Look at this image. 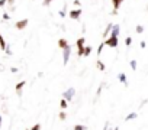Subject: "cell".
Listing matches in <instances>:
<instances>
[{"label": "cell", "instance_id": "5bb4252c", "mask_svg": "<svg viewBox=\"0 0 148 130\" xmlns=\"http://www.w3.org/2000/svg\"><path fill=\"white\" fill-rule=\"evenodd\" d=\"M6 46H8V45H6V42H5V39H3L2 33H0V49H3V51H5V49H6Z\"/></svg>", "mask_w": 148, "mask_h": 130}, {"label": "cell", "instance_id": "7402d4cb", "mask_svg": "<svg viewBox=\"0 0 148 130\" xmlns=\"http://www.w3.org/2000/svg\"><path fill=\"white\" fill-rule=\"evenodd\" d=\"M58 117H60V120H65V118H67V114H65V113H64V111H61V113H60V116H58Z\"/></svg>", "mask_w": 148, "mask_h": 130}, {"label": "cell", "instance_id": "ac0fdd59", "mask_svg": "<svg viewBox=\"0 0 148 130\" xmlns=\"http://www.w3.org/2000/svg\"><path fill=\"white\" fill-rule=\"evenodd\" d=\"M74 130H86V126H83V124H76V126H74Z\"/></svg>", "mask_w": 148, "mask_h": 130}, {"label": "cell", "instance_id": "4dcf8cb0", "mask_svg": "<svg viewBox=\"0 0 148 130\" xmlns=\"http://www.w3.org/2000/svg\"><path fill=\"white\" fill-rule=\"evenodd\" d=\"M3 19H6V20H8V19H9V15H8V13H5V15H3Z\"/></svg>", "mask_w": 148, "mask_h": 130}, {"label": "cell", "instance_id": "7c38bea8", "mask_svg": "<svg viewBox=\"0 0 148 130\" xmlns=\"http://www.w3.org/2000/svg\"><path fill=\"white\" fill-rule=\"evenodd\" d=\"M68 45V42H67V39H64V38H61V39H58V46L61 48V49H64L65 46Z\"/></svg>", "mask_w": 148, "mask_h": 130}, {"label": "cell", "instance_id": "30bf717a", "mask_svg": "<svg viewBox=\"0 0 148 130\" xmlns=\"http://www.w3.org/2000/svg\"><path fill=\"white\" fill-rule=\"evenodd\" d=\"M118 78H119V81L125 85V87H128V81H126V75L123 74V72H121L119 75H118Z\"/></svg>", "mask_w": 148, "mask_h": 130}, {"label": "cell", "instance_id": "8992f818", "mask_svg": "<svg viewBox=\"0 0 148 130\" xmlns=\"http://www.w3.org/2000/svg\"><path fill=\"white\" fill-rule=\"evenodd\" d=\"M28 22H29L28 19H23V20H18L15 26H16V29H18V30H22V29H25V28L28 26Z\"/></svg>", "mask_w": 148, "mask_h": 130}, {"label": "cell", "instance_id": "484cf974", "mask_svg": "<svg viewBox=\"0 0 148 130\" xmlns=\"http://www.w3.org/2000/svg\"><path fill=\"white\" fill-rule=\"evenodd\" d=\"M5 5H6V0H0V7L5 6Z\"/></svg>", "mask_w": 148, "mask_h": 130}, {"label": "cell", "instance_id": "2e32d148", "mask_svg": "<svg viewBox=\"0 0 148 130\" xmlns=\"http://www.w3.org/2000/svg\"><path fill=\"white\" fill-rule=\"evenodd\" d=\"M60 107H61L62 110H65V108L68 107V101H67L65 98H62V100H61V103H60Z\"/></svg>", "mask_w": 148, "mask_h": 130}, {"label": "cell", "instance_id": "ffe728a7", "mask_svg": "<svg viewBox=\"0 0 148 130\" xmlns=\"http://www.w3.org/2000/svg\"><path fill=\"white\" fill-rule=\"evenodd\" d=\"M131 68H132L134 71L136 70V61H135V59H132V61H131Z\"/></svg>", "mask_w": 148, "mask_h": 130}, {"label": "cell", "instance_id": "83f0119b", "mask_svg": "<svg viewBox=\"0 0 148 130\" xmlns=\"http://www.w3.org/2000/svg\"><path fill=\"white\" fill-rule=\"evenodd\" d=\"M74 5H76V6H80V0H74Z\"/></svg>", "mask_w": 148, "mask_h": 130}, {"label": "cell", "instance_id": "4fadbf2b", "mask_svg": "<svg viewBox=\"0 0 148 130\" xmlns=\"http://www.w3.org/2000/svg\"><path fill=\"white\" fill-rule=\"evenodd\" d=\"M136 117H138V113H131V114H128V116L125 117V120L129 121V120H135Z\"/></svg>", "mask_w": 148, "mask_h": 130}, {"label": "cell", "instance_id": "ba28073f", "mask_svg": "<svg viewBox=\"0 0 148 130\" xmlns=\"http://www.w3.org/2000/svg\"><path fill=\"white\" fill-rule=\"evenodd\" d=\"M119 32H121V26L119 25H113L112 26V30H110V36H119Z\"/></svg>", "mask_w": 148, "mask_h": 130}, {"label": "cell", "instance_id": "9a60e30c", "mask_svg": "<svg viewBox=\"0 0 148 130\" xmlns=\"http://www.w3.org/2000/svg\"><path fill=\"white\" fill-rule=\"evenodd\" d=\"M92 53V46H84V52H83V56H89Z\"/></svg>", "mask_w": 148, "mask_h": 130}, {"label": "cell", "instance_id": "4316f807", "mask_svg": "<svg viewBox=\"0 0 148 130\" xmlns=\"http://www.w3.org/2000/svg\"><path fill=\"white\" fill-rule=\"evenodd\" d=\"M60 16L64 18V16H65V10H61V12H60Z\"/></svg>", "mask_w": 148, "mask_h": 130}, {"label": "cell", "instance_id": "f1b7e54d", "mask_svg": "<svg viewBox=\"0 0 148 130\" xmlns=\"http://www.w3.org/2000/svg\"><path fill=\"white\" fill-rule=\"evenodd\" d=\"M6 3H9V5H13V3H15V0H6Z\"/></svg>", "mask_w": 148, "mask_h": 130}, {"label": "cell", "instance_id": "8fae6325", "mask_svg": "<svg viewBox=\"0 0 148 130\" xmlns=\"http://www.w3.org/2000/svg\"><path fill=\"white\" fill-rule=\"evenodd\" d=\"M112 23H109L108 26H106V29H105V32H103V38H108L109 35H110V30H112Z\"/></svg>", "mask_w": 148, "mask_h": 130}, {"label": "cell", "instance_id": "52a82bcc", "mask_svg": "<svg viewBox=\"0 0 148 130\" xmlns=\"http://www.w3.org/2000/svg\"><path fill=\"white\" fill-rule=\"evenodd\" d=\"M122 3H123V0H112V5H113V12H112V15H116V13H118V9L121 7Z\"/></svg>", "mask_w": 148, "mask_h": 130}, {"label": "cell", "instance_id": "cb8c5ba5", "mask_svg": "<svg viewBox=\"0 0 148 130\" xmlns=\"http://www.w3.org/2000/svg\"><path fill=\"white\" fill-rule=\"evenodd\" d=\"M51 2H52V0H44L42 5H44V6H49V5H51Z\"/></svg>", "mask_w": 148, "mask_h": 130}, {"label": "cell", "instance_id": "9c48e42d", "mask_svg": "<svg viewBox=\"0 0 148 130\" xmlns=\"http://www.w3.org/2000/svg\"><path fill=\"white\" fill-rule=\"evenodd\" d=\"M25 84H26V81H21V83H18V84H16V93H18L19 95L22 94V88L25 87Z\"/></svg>", "mask_w": 148, "mask_h": 130}, {"label": "cell", "instance_id": "1f68e13d", "mask_svg": "<svg viewBox=\"0 0 148 130\" xmlns=\"http://www.w3.org/2000/svg\"><path fill=\"white\" fill-rule=\"evenodd\" d=\"M108 129H109V123H106V124H105V127H103V130H108Z\"/></svg>", "mask_w": 148, "mask_h": 130}, {"label": "cell", "instance_id": "d4e9b609", "mask_svg": "<svg viewBox=\"0 0 148 130\" xmlns=\"http://www.w3.org/2000/svg\"><path fill=\"white\" fill-rule=\"evenodd\" d=\"M31 130H41V124H35V126H32Z\"/></svg>", "mask_w": 148, "mask_h": 130}, {"label": "cell", "instance_id": "d6a6232c", "mask_svg": "<svg viewBox=\"0 0 148 130\" xmlns=\"http://www.w3.org/2000/svg\"><path fill=\"white\" fill-rule=\"evenodd\" d=\"M0 127H2V116H0Z\"/></svg>", "mask_w": 148, "mask_h": 130}, {"label": "cell", "instance_id": "d6986e66", "mask_svg": "<svg viewBox=\"0 0 148 130\" xmlns=\"http://www.w3.org/2000/svg\"><path fill=\"white\" fill-rule=\"evenodd\" d=\"M103 48H105V42H102V43L99 45V48H97V55H100V53H102Z\"/></svg>", "mask_w": 148, "mask_h": 130}, {"label": "cell", "instance_id": "6da1fadb", "mask_svg": "<svg viewBox=\"0 0 148 130\" xmlns=\"http://www.w3.org/2000/svg\"><path fill=\"white\" fill-rule=\"evenodd\" d=\"M70 53H71V46H70V45H67V46L62 49V64H64V65H67V64H68Z\"/></svg>", "mask_w": 148, "mask_h": 130}, {"label": "cell", "instance_id": "603a6c76", "mask_svg": "<svg viewBox=\"0 0 148 130\" xmlns=\"http://www.w3.org/2000/svg\"><path fill=\"white\" fill-rule=\"evenodd\" d=\"M131 42H132V38H131V36H128V38L125 39V43H126V46H129V45H131Z\"/></svg>", "mask_w": 148, "mask_h": 130}, {"label": "cell", "instance_id": "44dd1931", "mask_svg": "<svg viewBox=\"0 0 148 130\" xmlns=\"http://www.w3.org/2000/svg\"><path fill=\"white\" fill-rule=\"evenodd\" d=\"M142 32H144V26L138 25V26H136V33H142Z\"/></svg>", "mask_w": 148, "mask_h": 130}, {"label": "cell", "instance_id": "5b68a950", "mask_svg": "<svg viewBox=\"0 0 148 130\" xmlns=\"http://www.w3.org/2000/svg\"><path fill=\"white\" fill-rule=\"evenodd\" d=\"M74 94H76V90H74V88H68L67 91H64V98L67 100V101H71V98L74 97Z\"/></svg>", "mask_w": 148, "mask_h": 130}, {"label": "cell", "instance_id": "f546056e", "mask_svg": "<svg viewBox=\"0 0 148 130\" xmlns=\"http://www.w3.org/2000/svg\"><path fill=\"white\" fill-rule=\"evenodd\" d=\"M145 46H147V43H145V42H144V41H142V42H141V48H142V49H144V48H145Z\"/></svg>", "mask_w": 148, "mask_h": 130}, {"label": "cell", "instance_id": "e0dca14e", "mask_svg": "<svg viewBox=\"0 0 148 130\" xmlns=\"http://www.w3.org/2000/svg\"><path fill=\"white\" fill-rule=\"evenodd\" d=\"M96 65H97V70H100V71H105V68H106V67H105V64H103L102 61H97Z\"/></svg>", "mask_w": 148, "mask_h": 130}, {"label": "cell", "instance_id": "3957f363", "mask_svg": "<svg viewBox=\"0 0 148 130\" xmlns=\"http://www.w3.org/2000/svg\"><path fill=\"white\" fill-rule=\"evenodd\" d=\"M84 42H86V39H84L83 36L77 39V42H76V45H77V48H79L77 55H83V52H84Z\"/></svg>", "mask_w": 148, "mask_h": 130}, {"label": "cell", "instance_id": "e575fe53", "mask_svg": "<svg viewBox=\"0 0 148 130\" xmlns=\"http://www.w3.org/2000/svg\"><path fill=\"white\" fill-rule=\"evenodd\" d=\"M26 130H31V129H26Z\"/></svg>", "mask_w": 148, "mask_h": 130}, {"label": "cell", "instance_id": "7a4b0ae2", "mask_svg": "<svg viewBox=\"0 0 148 130\" xmlns=\"http://www.w3.org/2000/svg\"><path fill=\"white\" fill-rule=\"evenodd\" d=\"M105 46L116 48V46H118V38H116V36H109V38L105 41Z\"/></svg>", "mask_w": 148, "mask_h": 130}, {"label": "cell", "instance_id": "277c9868", "mask_svg": "<svg viewBox=\"0 0 148 130\" xmlns=\"http://www.w3.org/2000/svg\"><path fill=\"white\" fill-rule=\"evenodd\" d=\"M68 16H70V19H73V20L80 19V16H82V9H74V10H71V12L68 13Z\"/></svg>", "mask_w": 148, "mask_h": 130}, {"label": "cell", "instance_id": "836d02e7", "mask_svg": "<svg viewBox=\"0 0 148 130\" xmlns=\"http://www.w3.org/2000/svg\"><path fill=\"white\" fill-rule=\"evenodd\" d=\"M115 130H119V129H118V127H115Z\"/></svg>", "mask_w": 148, "mask_h": 130}]
</instances>
